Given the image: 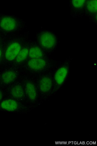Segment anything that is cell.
Instances as JSON below:
<instances>
[{
	"instance_id": "6da1fadb",
	"label": "cell",
	"mask_w": 97,
	"mask_h": 146,
	"mask_svg": "<svg viewBox=\"0 0 97 146\" xmlns=\"http://www.w3.org/2000/svg\"><path fill=\"white\" fill-rule=\"evenodd\" d=\"M26 23L21 18L15 16L0 17V28L3 31L16 34L26 27Z\"/></svg>"
},
{
	"instance_id": "7a4b0ae2",
	"label": "cell",
	"mask_w": 97,
	"mask_h": 146,
	"mask_svg": "<svg viewBox=\"0 0 97 146\" xmlns=\"http://www.w3.org/2000/svg\"><path fill=\"white\" fill-rule=\"evenodd\" d=\"M40 46L47 50H51L56 46L57 37L54 33L48 30L41 29L36 34Z\"/></svg>"
},
{
	"instance_id": "3957f363",
	"label": "cell",
	"mask_w": 97,
	"mask_h": 146,
	"mask_svg": "<svg viewBox=\"0 0 97 146\" xmlns=\"http://www.w3.org/2000/svg\"><path fill=\"white\" fill-rule=\"evenodd\" d=\"M85 0H72L69 1L71 15L76 19L84 16Z\"/></svg>"
},
{
	"instance_id": "277c9868",
	"label": "cell",
	"mask_w": 97,
	"mask_h": 146,
	"mask_svg": "<svg viewBox=\"0 0 97 146\" xmlns=\"http://www.w3.org/2000/svg\"><path fill=\"white\" fill-rule=\"evenodd\" d=\"M97 1H86L84 16H86L90 22L97 23Z\"/></svg>"
},
{
	"instance_id": "5b68a950",
	"label": "cell",
	"mask_w": 97,
	"mask_h": 146,
	"mask_svg": "<svg viewBox=\"0 0 97 146\" xmlns=\"http://www.w3.org/2000/svg\"><path fill=\"white\" fill-rule=\"evenodd\" d=\"M22 49L21 45L18 41L12 42L8 47L5 54V57L9 61L15 60Z\"/></svg>"
},
{
	"instance_id": "8992f818",
	"label": "cell",
	"mask_w": 97,
	"mask_h": 146,
	"mask_svg": "<svg viewBox=\"0 0 97 146\" xmlns=\"http://www.w3.org/2000/svg\"><path fill=\"white\" fill-rule=\"evenodd\" d=\"M47 64V61L44 58L31 59L27 63V65L29 68L35 70L43 69Z\"/></svg>"
},
{
	"instance_id": "52a82bcc",
	"label": "cell",
	"mask_w": 97,
	"mask_h": 146,
	"mask_svg": "<svg viewBox=\"0 0 97 146\" xmlns=\"http://www.w3.org/2000/svg\"><path fill=\"white\" fill-rule=\"evenodd\" d=\"M67 64L65 63L60 66L56 72L55 79L56 83L58 85L62 84L64 82L67 76L69 69Z\"/></svg>"
},
{
	"instance_id": "ba28073f",
	"label": "cell",
	"mask_w": 97,
	"mask_h": 146,
	"mask_svg": "<svg viewBox=\"0 0 97 146\" xmlns=\"http://www.w3.org/2000/svg\"><path fill=\"white\" fill-rule=\"evenodd\" d=\"M0 107L3 110L12 112L16 110L18 108V104L15 100L8 99L3 101L0 104Z\"/></svg>"
},
{
	"instance_id": "9c48e42d",
	"label": "cell",
	"mask_w": 97,
	"mask_h": 146,
	"mask_svg": "<svg viewBox=\"0 0 97 146\" xmlns=\"http://www.w3.org/2000/svg\"><path fill=\"white\" fill-rule=\"evenodd\" d=\"M52 86L51 79L48 77L42 78L40 81L39 87L41 92L46 93L49 92Z\"/></svg>"
},
{
	"instance_id": "30bf717a",
	"label": "cell",
	"mask_w": 97,
	"mask_h": 146,
	"mask_svg": "<svg viewBox=\"0 0 97 146\" xmlns=\"http://www.w3.org/2000/svg\"><path fill=\"white\" fill-rule=\"evenodd\" d=\"M28 56L31 59L43 58L44 53L39 47L34 46L29 49Z\"/></svg>"
},
{
	"instance_id": "8fae6325",
	"label": "cell",
	"mask_w": 97,
	"mask_h": 146,
	"mask_svg": "<svg viewBox=\"0 0 97 146\" xmlns=\"http://www.w3.org/2000/svg\"><path fill=\"white\" fill-rule=\"evenodd\" d=\"M26 92L29 99L32 101L35 100L37 97V91L34 84L28 82L26 85Z\"/></svg>"
},
{
	"instance_id": "7c38bea8",
	"label": "cell",
	"mask_w": 97,
	"mask_h": 146,
	"mask_svg": "<svg viewBox=\"0 0 97 146\" xmlns=\"http://www.w3.org/2000/svg\"><path fill=\"white\" fill-rule=\"evenodd\" d=\"M16 78V73L13 71H7L3 73L1 80L4 84H8L14 82Z\"/></svg>"
},
{
	"instance_id": "4fadbf2b",
	"label": "cell",
	"mask_w": 97,
	"mask_h": 146,
	"mask_svg": "<svg viewBox=\"0 0 97 146\" xmlns=\"http://www.w3.org/2000/svg\"><path fill=\"white\" fill-rule=\"evenodd\" d=\"M11 94L15 98L20 99L22 98L24 96V92L22 87L20 85H16L12 88Z\"/></svg>"
},
{
	"instance_id": "5bb4252c",
	"label": "cell",
	"mask_w": 97,
	"mask_h": 146,
	"mask_svg": "<svg viewBox=\"0 0 97 146\" xmlns=\"http://www.w3.org/2000/svg\"><path fill=\"white\" fill-rule=\"evenodd\" d=\"M29 49L25 47L22 49L16 58V62L18 64H20L25 62L28 56Z\"/></svg>"
},
{
	"instance_id": "9a60e30c",
	"label": "cell",
	"mask_w": 97,
	"mask_h": 146,
	"mask_svg": "<svg viewBox=\"0 0 97 146\" xmlns=\"http://www.w3.org/2000/svg\"><path fill=\"white\" fill-rule=\"evenodd\" d=\"M3 98V94L1 91L0 90V101Z\"/></svg>"
},
{
	"instance_id": "2e32d148",
	"label": "cell",
	"mask_w": 97,
	"mask_h": 146,
	"mask_svg": "<svg viewBox=\"0 0 97 146\" xmlns=\"http://www.w3.org/2000/svg\"><path fill=\"white\" fill-rule=\"evenodd\" d=\"M2 53V50H1V48H0V59H1V57Z\"/></svg>"
}]
</instances>
